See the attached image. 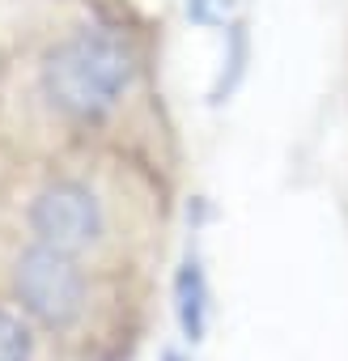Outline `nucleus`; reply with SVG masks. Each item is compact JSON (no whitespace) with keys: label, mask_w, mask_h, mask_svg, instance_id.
Here are the masks:
<instances>
[{"label":"nucleus","mask_w":348,"mask_h":361,"mask_svg":"<svg viewBox=\"0 0 348 361\" xmlns=\"http://www.w3.org/2000/svg\"><path fill=\"white\" fill-rule=\"evenodd\" d=\"M161 361H187V357H183V353H174V348H166V353H161Z\"/></svg>","instance_id":"obj_6"},{"label":"nucleus","mask_w":348,"mask_h":361,"mask_svg":"<svg viewBox=\"0 0 348 361\" xmlns=\"http://www.w3.org/2000/svg\"><path fill=\"white\" fill-rule=\"evenodd\" d=\"M136 51L119 30L85 26L56 43L43 60V98L73 123H102L136 85Z\"/></svg>","instance_id":"obj_1"},{"label":"nucleus","mask_w":348,"mask_h":361,"mask_svg":"<svg viewBox=\"0 0 348 361\" xmlns=\"http://www.w3.org/2000/svg\"><path fill=\"white\" fill-rule=\"evenodd\" d=\"M9 285H13L18 310L35 327H43V331L64 336V331H73L85 319L89 276H85V268H81L77 255H64V251L30 243L26 251H18Z\"/></svg>","instance_id":"obj_2"},{"label":"nucleus","mask_w":348,"mask_h":361,"mask_svg":"<svg viewBox=\"0 0 348 361\" xmlns=\"http://www.w3.org/2000/svg\"><path fill=\"white\" fill-rule=\"evenodd\" d=\"M209 276H204V264L196 255H187L174 272V319H179V331L187 344H200L204 331H209Z\"/></svg>","instance_id":"obj_4"},{"label":"nucleus","mask_w":348,"mask_h":361,"mask_svg":"<svg viewBox=\"0 0 348 361\" xmlns=\"http://www.w3.org/2000/svg\"><path fill=\"white\" fill-rule=\"evenodd\" d=\"M30 238L39 247L64 251V255H85L106 238V209L81 178H51L43 183L26 209Z\"/></svg>","instance_id":"obj_3"},{"label":"nucleus","mask_w":348,"mask_h":361,"mask_svg":"<svg viewBox=\"0 0 348 361\" xmlns=\"http://www.w3.org/2000/svg\"><path fill=\"white\" fill-rule=\"evenodd\" d=\"M0 361H35V331L30 319L0 302Z\"/></svg>","instance_id":"obj_5"}]
</instances>
